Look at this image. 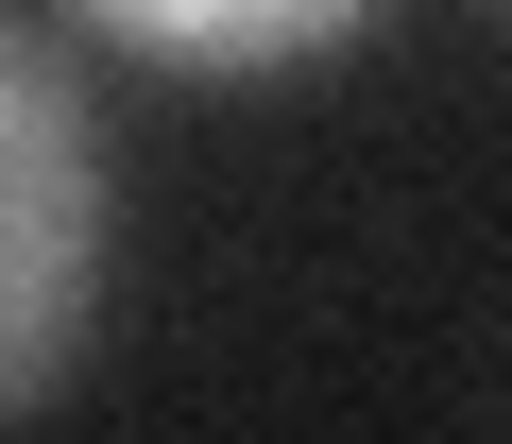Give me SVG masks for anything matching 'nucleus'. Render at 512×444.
I'll return each mask as SVG.
<instances>
[{"instance_id": "2", "label": "nucleus", "mask_w": 512, "mask_h": 444, "mask_svg": "<svg viewBox=\"0 0 512 444\" xmlns=\"http://www.w3.org/2000/svg\"><path fill=\"white\" fill-rule=\"evenodd\" d=\"M69 18L120 35V52H154V69H188V86H256V69L342 52L376 0H69Z\"/></svg>"}, {"instance_id": "1", "label": "nucleus", "mask_w": 512, "mask_h": 444, "mask_svg": "<svg viewBox=\"0 0 512 444\" xmlns=\"http://www.w3.org/2000/svg\"><path fill=\"white\" fill-rule=\"evenodd\" d=\"M103 308V120L52 35L0 18V410H35Z\"/></svg>"}]
</instances>
